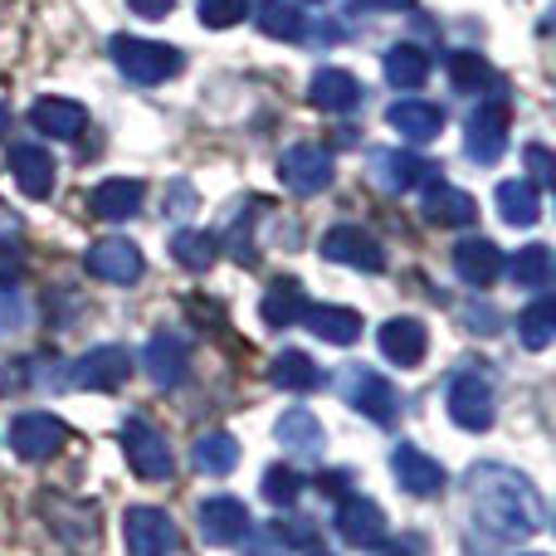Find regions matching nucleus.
<instances>
[{"mask_svg":"<svg viewBox=\"0 0 556 556\" xmlns=\"http://www.w3.org/2000/svg\"><path fill=\"white\" fill-rule=\"evenodd\" d=\"M469 493H473V518L479 528H489V538L513 542V538H532L547 522L542 493L532 489V479H522L518 469L503 464H479L469 469Z\"/></svg>","mask_w":556,"mask_h":556,"instance_id":"f257e3e1","label":"nucleus"},{"mask_svg":"<svg viewBox=\"0 0 556 556\" xmlns=\"http://www.w3.org/2000/svg\"><path fill=\"white\" fill-rule=\"evenodd\" d=\"M113 64L123 68L132 84H166V78L181 74L186 54L176 45H162V39H137V35H113Z\"/></svg>","mask_w":556,"mask_h":556,"instance_id":"f03ea898","label":"nucleus"},{"mask_svg":"<svg viewBox=\"0 0 556 556\" xmlns=\"http://www.w3.org/2000/svg\"><path fill=\"white\" fill-rule=\"evenodd\" d=\"M123 454H127V464H132L137 479H147V483L172 479V469H176L166 434H162V430H152L147 420H137V415L123 425Z\"/></svg>","mask_w":556,"mask_h":556,"instance_id":"7ed1b4c3","label":"nucleus"},{"mask_svg":"<svg viewBox=\"0 0 556 556\" xmlns=\"http://www.w3.org/2000/svg\"><path fill=\"white\" fill-rule=\"evenodd\" d=\"M278 176H283V186L293 195H317V191H327V186H332L337 162H332V152H327V147L298 142V147H288V152L278 156Z\"/></svg>","mask_w":556,"mask_h":556,"instance_id":"20e7f679","label":"nucleus"},{"mask_svg":"<svg viewBox=\"0 0 556 556\" xmlns=\"http://www.w3.org/2000/svg\"><path fill=\"white\" fill-rule=\"evenodd\" d=\"M342 395L346 405H352L356 415H366L371 425H391L395 420V386L386 381L381 371H371V366H346L342 371Z\"/></svg>","mask_w":556,"mask_h":556,"instance_id":"39448f33","label":"nucleus"},{"mask_svg":"<svg viewBox=\"0 0 556 556\" xmlns=\"http://www.w3.org/2000/svg\"><path fill=\"white\" fill-rule=\"evenodd\" d=\"M64 440H68L64 420H59V415H49V410H25V415H15V420H10V450H15L20 459H29V464L59 454V450H64Z\"/></svg>","mask_w":556,"mask_h":556,"instance_id":"423d86ee","label":"nucleus"},{"mask_svg":"<svg viewBox=\"0 0 556 556\" xmlns=\"http://www.w3.org/2000/svg\"><path fill=\"white\" fill-rule=\"evenodd\" d=\"M123 538L132 556H172L181 547V532H176V522L162 508H127Z\"/></svg>","mask_w":556,"mask_h":556,"instance_id":"0eeeda50","label":"nucleus"},{"mask_svg":"<svg viewBox=\"0 0 556 556\" xmlns=\"http://www.w3.org/2000/svg\"><path fill=\"white\" fill-rule=\"evenodd\" d=\"M508 152V98L493 93L489 103H479V113L469 117V162L493 166Z\"/></svg>","mask_w":556,"mask_h":556,"instance_id":"6e6552de","label":"nucleus"},{"mask_svg":"<svg viewBox=\"0 0 556 556\" xmlns=\"http://www.w3.org/2000/svg\"><path fill=\"white\" fill-rule=\"evenodd\" d=\"M323 260L346 264V269H362V274H381L386 269V250L376 235H366L362 225H337V230L323 235Z\"/></svg>","mask_w":556,"mask_h":556,"instance_id":"1a4fd4ad","label":"nucleus"},{"mask_svg":"<svg viewBox=\"0 0 556 556\" xmlns=\"http://www.w3.org/2000/svg\"><path fill=\"white\" fill-rule=\"evenodd\" d=\"M493 410H498V405H493V386L483 381V376L464 371L450 381V420L459 425V430L483 434L493 425Z\"/></svg>","mask_w":556,"mask_h":556,"instance_id":"9d476101","label":"nucleus"},{"mask_svg":"<svg viewBox=\"0 0 556 556\" xmlns=\"http://www.w3.org/2000/svg\"><path fill=\"white\" fill-rule=\"evenodd\" d=\"M201 538L211 542V547H240L244 538H250V508H244L240 498H230V493H215V498L201 503Z\"/></svg>","mask_w":556,"mask_h":556,"instance_id":"9b49d317","label":"nucleus"},{"mask_svg":"<svg viewBox=\"0 0 556 556\" xmlns=\"http://www.w3.org/2000/svg\"><path fill=\"white\" fill-rule=\"evenodd\" d=\"M88 274L103 278V283H137V278L147 274V260L142 250H137L132 240H123V235H113V240H98L93 250H88Z\"/></svg>","mask_w":556,"mask_h":556,"instance_id":"f8f14e48","label":"nucleus"},{"mask_svg":"<svg viewBox=\"0 0 556 556\" xmlns=\"http://www.w3.org/2000/svg\"><path fill=\"white\" fill-rule=\"evenodd\" d=\"M420 205H425V220L444 225V230H464V225L479 220V201H473L469 191H459V186H450L444 176H430Z\"/></svg>","mask_w":556,"mask_h":556,"instance_id":"ddd939ff","label":"nucleus"},{"mask_svg":"<svg viewBox=\"0 0 556 556\" xmlns=\"http://www.w3.org/2000/svg\"><path fill=\"white\" fill-rule=\"evenodd\" d=\"M10 176H15V186L29 195V201H49L59 166H54V156H49V147L15 142V147H10Z\"/></svg>","mask_w":556,"mask_h":556,"instance_id":"4468645a","label":"nucleus"},{"mask_svg":"<svg viewBox=\"0 0 556 556\" xmlns=\"http://www.w3.org/2000/svg\"><path fill=\"white\" fill-rule=\"evenodd\" d=\"M337 538L346 542V547H381L386 542V513L376 508L371 498H362V493H356V498H342V508H337Z\"/></svg>","mask_w":556,"mask_h":556,"instance_id":"2eb2a0df","label":"nucleus"},{"mask_svg":"<svg viewBox=\"0 0 556 556\" xmlns=\"http://www.w3.org/2000/svg\"><path fill=\"white\" fill-rule=\"evenodd\" d=\"M132 371V356L127 346H93L88 356L74 362V386L78 391H117Z\"/></svg>","mask_w":556,"mask_h":556,"instance_id":"dca6fc26","label":"nucleus"},{"mask_svg":"<svg viewBox=\"0 0 556 556\" xmlns=\"http://www.w3.org/2000/svg\"><path fill=\"white\" fill-rule=\"evenodd\" d=\"M391 473L401 479V489L410 493V498H434V493L444 489V469H440V459H430V454H425L420 444H395V454H391Z\"/></svg>","mask_w":556,"mask_h":556,"instance_id":"f3484780","label":"nucleus"},{"mask_svg":"<svg viewBox=\"0 0 556 556\" xmlns=\"http://www.w3.org/2000/svg\"><path fill=\"white\" fill-rule=\"evenodd\" d=\"M376 342H381L386 362L405 366V371H410V366H420L425 352H430V332H425L420 317H391V323L381 327V337H376Z\"/></svg>","mask_w":556,"mask_h":556,"instance_id":"a211bd4d","label":"nucleus"},{"mask_svg":"<svg viewBox=\"0 0 556 556\" xmlns=\"http://www.w3.org/2000/svg\"><path fill=\"white\" fill-rule=\"evenodd\" d=\"M142 366H147V376H152L162 391H172V386H181L186 376H191V346H186L181 337H172V332H156L152 342H147V352H142Z\"/></svg>","mask_w":556,"mask_h":556,"instance_id":"6ab92c4d","label":"nucleus"},{"mask_svg":"<svg viewBox=\"0 0 556 556\" xmlns=\"http://www.w3.org/2000/svg\"><path fill=\"white\" fill-rule=\"evenodd\" d=\"M147 201V186L137 176H113V181H98L93 195H88V211L98 220H132Z\"/></svg>","mask_w":556,"mask_h":556,"instance_id":"aec40b11","label":"nucleus"},{"mask_svg":"<svg viewBox=\"0 0 556 556\" xmlns=\"http://www.w3.org/2000/svg\"><path fill=\"white\" fill-rule=\"evenodd\" d=\"M386 123L405 137V142H430L444 132V108L430 98H401V103L386 108Z\"/></svg>","mask_w":556,"mask_h":556,"instance_id":"412c9836","label":"nucleus"},{"mask_svg":"<svg viewBox=\"0 0 556 556\" xmlns=\"http://www.w3.org/2000/svg\"><path fill=\"white\" fill-rule=\"evenodd\" d=\"M45 518H49V528H54L74 552H98V513L93 508L49 498L45 503Z\"/></svg>","mask_w":556,"mask_h":556,"instance_id":"4be33fe9","label":"nucleus"},{"mask_svg":"<svg viewBox=\"0 0 556 556\" xmlns=\"http://www.w3.org/2000/svg\"><path fill=\"white\" fill-rule=\"evenodd\" d=\"M454 274H459L469 288H489V283H498V274H503V254H498V244H493V240H479V235L459 240V244H454Z\"/></svg>","mask_w":556,"mask_h":556,"instance_id":"5701e85b","label":"nucleus"},{"mask_svg":"<svg viewBox=\"0 0 556 556\" xmlns=\"http://www.w3.org/2000/svg\"><path fill=\"white\" fill-rule=\"evenodd\" d=\"M29 123H35L39 137L68 142V137H78L88 127V113H84V103H74V98H39V103L29 108Z\"/></svg>","mask_w":556,"mask_h":556,"instance_id":"b1692460","label":"nucleus"},{"mask_svg":"<svg viewBox=\"0 0 556 556\" xmlns=\"http://www.w3.org/2000/svg\"><path fill=\"white\" fill-rule=\"evenodd\" d=\"M307 103L323 108V113H352L362 103V84L346 68H317L313 84H307Z\"/></svg>","mask_w":556,"mask_h":556,"instance_id":"393cba45","label":"nucleus"},{"mask_svg":"<svg viewBox=\"0 0 556 556\" xmlns=\"http://www.w3.org/2000/svg\"><path fill=\"white\" fill-rule=\"evenodd\" d=\"M191 464L201 473H211V479H225V473H235V464H240V440H235V434H225V430L195 434Z\"/></svg>","mask_w":556,"mask_h":556,"instance_id":"a878e982","label":"nucleus"},{"mask_svg":"<svg viewBox=\"0 0 556 556\" xmlns=\"http://www.w3.org/2000/svg\"><path fill=\"white\" fill-rule=\"evenodd\" d=\"M498 211L508 225H538L542 220V191L528 181V176H513V181H498Z\"/></svg>","mask_w":556,"mask_h":556,"instance_id":"bb28decb","label":"nucleus"},{"mask_svg":"<svg viewBox=\"0 0 556 556\" xmlns=\"http://www.w3.org/2000/svg\"><path fill=\"white\" fill-rule=\"evenodd\" d=\"M307 327H313V337H323V342H332V346H352L356 337H362V313H352V307H332V303H323V307H307Z\"/></svg>","mask_w":556,"mask_h":556,"instance_id":"cd10ccee","label":"nucleus"},{"mask_svg":"<svg viewBox=\"0 0 556 556\" xmlns=\"http://www.w3.org/2000/svg\"><path fill=\"white\" fill-rule=\"evenodd\" d=\"M260 313H264V323L269 327H293L298 317L307 313L303 283H298V278H274L269 293H264V303H260Z\"/></svg>","mask_w":556,"mask_h":556,"instance_id":"c85d7f7f","label":"nucleus"},{"mask_svg":"<svg viewBox=\"0 0 556 556\" xmlns=\"http://www.w3.org/2000/svg\"><path fill=\"white\" fill-rule=\"evenodd\" d=\"M274 434H278V444H283L288 454H317L323 450V425H317V415H307V410H288L283 420L274 425Z\"/></svg>","mask_w":556,"mask_h":556,"instance_id":"c756f323","label":"nucleus"},{"mask_svg":"<svg viewBox=\"0 0 556 556\" xmlns=\"http://www.w3.org/2000/svg\"><path fill=\"white\" fill-rule=\"evenodd\" d=\"M386 78H391L395 88H420L425 78H430V54H425L420 45L386 49Z\"/></svg>","mask_w":556,"mask_h":556,"instance_id":"7c9ffc66","label":"nucleus"},{"mask_svg":"<svg viewBox=\"0 0 556 556\" xmlns=\"http://www.w3.org/2000/svg\"><path fill=\"white\" fill-rule=\"evenodd\" d=\"M260 29L269 39H288V45H298V39L307 35V20L298 15V5L293 0H260Z\"/></svg>","mask_w":556,"mask_h":556,"instance_id":"2f4dec72","label":"nucleus"},{"mask_svg":"<svg viewBox=\"0 0 556 556\" xmlns=\"http://www.w3.org/2000/svg\"><path fill=\"white\" fill-rule=\"evenodd\" d=\"M269 376H274V386H283V391H317V386H323V371H317V362L307 352L274 356Z\"/></svg>","mask_w":556,"mask_h":556,"instance_id":"473e14b6","label":"nucleus"},{"mask_svg":"<svg viewBox=\"0 0 556 556\" xmlns=\"http://www.w3.org/2000/svg\"><path fill=\"white\" fill-rule=\"evenodd\" d=\"M552 269H556V260H552L547 244H528V250H518V254H513V264H508L513 283H518V288H538V293L552 283Z\"/></svg>","mask_w":556,"mask_h":556,"instance_id":"72a5a7b5","label":"nucleus"},{"mask_svg":"<svg viewBox=\"0 0 556 556\" xmlns=\"http://www.w3.org/2000/svg\"><path fill=\"white\" fill-rule=\"evenodd\" d=\"M215 254H220V240H215V235H205V230H181L172 240V260L181 264V269H191V274L211 269Z\"/></svg>","mask_w":556,"mask_h":556,"instance_id":"f704fd0d","label":"nucleus"},{"mask_svg":"<svg viewBox=\"0 0 556 556\" xmlns=\"http://www.w3.org/2000/svg\"><path fill=\"white\" fill-rule=\"evenodd\" d=\"M518 337H522V346H528V352L552 346V337H556V298H538V303L518 317Z\"/></svg>","mask_w":556,"mask_h":556,"instance_id":"c9c22d12","label":"nucleus"},{"mask_svg":"<svg viewBox=\"0 0 556 556\" xmlns=\"http://www.w3.org/2000/svg\"><path fill=\"white\" fill-rule=\"evenodd\" d=\"M450 84L459 88V93H479V88H493L498 78H493V68H489V59L483 54H469V49H459V54H450Z\"/></svg>","mask_w":556,"mask_h":556,"instance_id":"e433bc0d","label":"nucleus"},{"mask_svg":"<svg viewBox=\"0 0 556 556\" xmlns=\"http://www.w3.org/2000/svg\"><path fill=\"white\" fill-rule=\"evenodd\" d=\"M430 176H434V166L420 162L415 152H391V156H381V181L391 186V191H410V186L430 181Z\"/></svg>","mask_w":556,"mask_h":556,"instance_id":"4c0bfd02","label":"nucleus"},{"mask_svg":"<svg viewBox=\"0 0 556 556\" xmlns=\"http://www.w3.org/2000/svg\"><path fill=\"white\" fill-rule=\"evenodd\" d=\"M298 493H303V479H298V469H288V464H274V469H264V498H269L274 508H293Z\"/></svg>","mask_w":556,"mask_h":556,"instance_id":"58836bf2","label":"nucleus"},{"mask_svg":"<svg viewBox=\"0 0 556 556\" xmlns=\"http://www.w3.org/2000/svg\"><path fill=\"white\" fill-rule=\"evenodd\" d=\"M254 0H201V25L205 29H230L250 15Z\"/></svg>","mask_w":556,"mask_h":556,"instance_id":"ea45409f","label":"nucleus"},{"mask_svg":"<svg viewBox=\"0 0 556 556\" xmlns=\"http://www.w3.org/2000/svg\"><path fill=\"white\" fill-rule=\"evenodd\" d=\"M244 542H250V556H288V552H293V547H288V538H283V528H278V522H274V528L250 532Z\"/></svg>","mask_w":556,"mask_h":556,"instance_id":"a19ab883","label":"nucleus"},{"mask_svg":"<svg viewBox=\"0 0 556 556\" xmlns=\"http://www.w3.org/2000/svg\"><path fill=\"white\" fill-rule=\"evenodd\" d=\"M20 274H25V254H20V244L0 240V288H10Z\"/></svg>","mask_w":556,"mask_h":556,"instance_id":"79ce46f5","label":"nucleus"},{"mask_svg":"<svg viewBox=\"0 0 556 556\" xmlns=\"http://www.w3.org/2000/svg\"><path fill=\"white\" fill-rule=\"evenodd\" d=\"M528 166H532V186H552V156H547V147H528Z\"/></svg>","mask_w":556,"mask_h":556,"instance_id":"37998d69","label":"nucleus"},{"mask_svg":"<svg viewBox=\"0 0 556 556\" xmlns=\"http://www.w3.org/2000/svg\"><path fill=\"white\" fill-rule=\"evenodd\" d=\"M127 5H132L142 20H162V15H172L176 10V0H127Z\"/></svg>","mask_w":556,"mask_h":556,"instance_id":"c03bdc74","label":"nucleus"},{"mask_svg":"<svg viewBox=\"0 0 556 556\" xmlns=\"http://www.w3.org/2000/svg\"><path fill=\"white\" fill-rule=\"evenodd\" d=\"M20 323H25V307H20L15 298H10V303L0 298V327H20Z\"/></svg>","mask_w":556,"mask_h":556,"instance_id":"a18cd8bd","label":"nucleus"},{"mask_svg":"<svg viewBox=\"0 0 556 556\" xmlns=\"http://www.w3.org/2000/svg\"><path fill=\"white\" fill-rule=\"evenodd\" d=\"M386 556H425V552H420V542H415V538H401V542H391V547H386Z\"/></svg>","mask_w":556,"mask_h":556,"instance_id":"49530a36","label":"nucleus"},{"mask_svg":"<svg viewBox=\"0 0 556 556\" xmlns=\"http://www.w3.org/2000/svg\"><path fill=\"white\" fill-rule=\"evenodd\" d=\"M356 5H366V10H405L410 0H356Z\"/></svg>","mask_w":556,"mask_h":556,"instance_id":"de8ad7c7","label":"nucleus"},{"mask_svg":"<svg viewBox=\"0 0 556 556\" xmlns=\"http://www.w3.org/2000/svg\"><path fill=\"white\" fill-rule=\"evenodd\" d=\"M5 127H10V113H5V103H0V137H5Z\"/></svg>","mask_w":556,"mask_h":556,"instance_id":"09e8293b","label":"nucleus"},{"mask_svg":"<svg viewBox=\"0 0 556 556\" xmlns=\"http://www.w3.org/2000/svg\"><path fill=\"white\" fill-rule=\"evenodd\" d=\"M313 5H323V0H313Z\"/></svg>","mask_w":556,"mask_h":556,"instance_id":"8fccbe9b","label":"nucleus"},{"mask_svg":"<svg viewBox=\"0 0 556 556\" xmlns=\"http://www.w3.org/2000/svg\"><path fill=\"white\" fill-rule=\"evenodd\" d=\"M532 556H542V552H532Z\"/></svg>","mask_w":556,"mask_h":556,"instance_id":"3c124183","label":"nucleus"}]
</instances>
